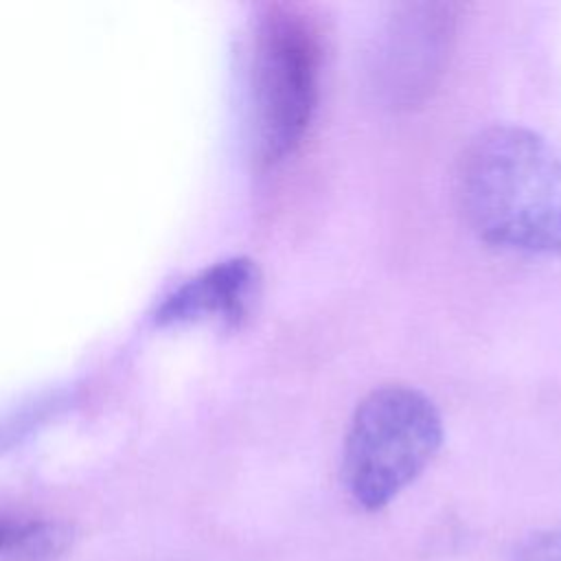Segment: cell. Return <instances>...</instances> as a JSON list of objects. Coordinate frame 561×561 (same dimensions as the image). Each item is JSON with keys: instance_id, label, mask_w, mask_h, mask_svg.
<instances>
[{"instance_id": "cell-6", "label": "cell", "mask_w": 561, "mask_h": 561, "mask_svg": "<svg viewBox=\"0 0 561 561\" xmlns=\"http://www.w3.org/2000/svg\"><path fill=\"white\" fill-rule=\"evenodd\" d=\"M72 539V526L59 519L4 517L0 561H59Z\"/></svg>"}, {"instance_id": "cell-3", "label": "cell", "mask_w": 561, "mask_h": 561, "mask_svg": "<svg viewBox=\"0 0 561 561\" xmlns=\"http://www.w3.org/2000/svg\"><path fill=\"white\" fill-rule=\"evenodd\" d=\"M322 39L316 20L296 4H270L254 37V121L261 158L291 156L318 107Z\"/></svg>"}, {"instance_id": "cell-5", "label": "cell", "mask_w": 561, "mask_h": 561, "mask_svg": "<svg viewBox=\"0 0 561 561\" xmlns=\"http://www.w3.org/2000/svg\"><path fill=\"white\" fill-rule=\"evenodd\" d=\"M259 270L248 256L219 261L171 291L156 311L158 322L180 324L199 320L239 322L256 291Z\"/></svg>"}, {"instance_id": "cell-4", "label": "cell", "mask_w": 561, "mask_h": 561, "mask_svg": "<svg viewBox=\"0 0 561 561\" xmlns=\"http://www.w3.org/2000/svg\"><path fill=\"white\" fill-rule=\"evenodd\" d=\"M454 4L421 2L401 7L383 28L377 50V79L394 105H414L436 85L454 39Z\"/></svg>"}, {"instance_id": "cell-7", "label": "cell", "mask_w": 561, "mask_h": 561, "mask_svg": "<svg viewBox=\"0 0 561 561\" xmlns=\"http://www.w3.org/2000/svg\"><path fill=\"white\" fill-rule=\"evenodd\" d=\"M508 561H561V526L526 535L515 543Z\"/></svg>"}, {"instance_id": "cell-1", "label": "cell", "mask_w": 561, "mask_h": 561, "mask_svg": "<svg viewBox=\"0 0 561 561\" xmlns=\"http://www.w3.org/2000/svg\"><path fill=\"white\" fill-rule=\"evenodd\" d=\"M454 195L489 245L561 256V147L539 131L508 123L480 129L456 160Z\"/></svg>"}, {"instance_id": "cell-2", "label": "cell", "mask_w": 561, "mask_h": 561, "mask_svg": "<svg viewBox=\"0 0 561 561\" xmlns=\"http://www.w3.org/2000/svg\"><path fill=\"white\" fill-rule=\"evenodd\" d=\"M434 401L405 383L370 390L355 408L342 449V482L364 511L388 506L434 460L443 445Z\"/></svg>"}]
</instances>
